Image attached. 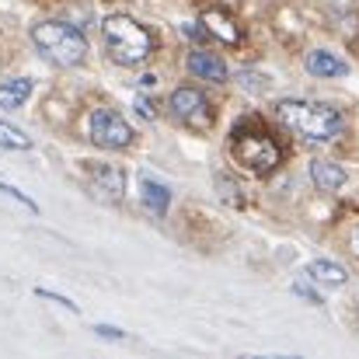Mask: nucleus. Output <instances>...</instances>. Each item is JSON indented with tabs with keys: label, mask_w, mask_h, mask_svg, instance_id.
<instances>
[{
	"label": "nucleus",
	"mask_w": 359,
	"mask_h": 359,
	"mask_svg": "<svg viewBox=\"0 0 359 359\" xmlns=\"http://www.w3.org/2000/svg\"><path fill=\"white\" fill-rule=\"evenodd\" d=\"M102 39H105L109 56L119 67H140L154 53V35L126 14H112V18L102 21Z\"/></svg>",
	"instance_id": "nucleus-2"
},
{
	"label": "nucleus",
	"mask_w": 359,
	"mask_h": 359,
	"mask_svg": "<svg viewBox=\"0 0 359 359\" xmlns=\"http://www.w3.org/2000/svg\"><path fill=\"white\" fill-rule=\"evenodd\" d=\"M231 150H234V161L244 164L248 171H255V175H269L279 164V147L265 133H244V129H238Z\"/></svg>",
	"instance_id": "nucleus-4"
},
{
	"label": "nucleus",
	"mask_w": 359,
	"mask_h": 359,
	"mask_svg": "<svg viewBox=\"0 0 359 359\" xmlns=\"http://www.w3.org/2000/svg\"><path fill=\"white\" fill-rule=\"evenodd\" d=\"M276 119L283 122L290 133L304 136V140H314V143H332L342 136L346 119L335 105H325V102H300V98H286L276 105Z\"/></svg>",
	"instance_id": "nucleus-1"
},
{
	"label": "nucleus",
	"mask_w": 359,
	"mask_h": 359,
	"mask_svg": "<svg viewBox=\"0 0 359 359\" xmlns=\"http://www.w3.org/2000/svg\"><path fill=\"white\" fill-rule=\"evenodd\" d=\"M182 32H185L189 39H196V42H203V39H206V28H199V25H182Z\"/></svg>",
	"instance_id": "nucleus-20"
},
{
	"label": "nucleus",
	"mask_w": 359,
	"mask_h": 359,
	"mask_svg": "<svg viewBox=\"0 0 359 359\" xmlns=\"http://www.w3.org/2000/svg\"><path fill=\"white\" fill-rule=\"evenodd\" d=\"M136 112H140L143 119H154V105H150L147 98H140V102H136Z\"/></svg>",
	"instance_id": "nucleus-21"
},
{
	"label": "nucleus",
	"mask_w": 359,
	"mask_h": 359,
	"mask_svg": "<svg viewBox=\"0 0 359 359\" xmlns=\"http://www.w3.org/2000/svg\"><path fill=\"white\" fill-rule=\"evenodd\" d=\"M307 279L321 283V286H346L349 283V272L339 265V262H328V258H318L307 265Z\"/></svg>",
	"instance_id": "nucleus-12"
},
{
	"label": "nucleus",
	"mask_w": 359,
	"mask_h": 359,
	"mask_svg": "<svg viewBox=\"0 0 359 359\" xmlns=\"http://www.w3.org/2000/svg\"><path fill=\"white\" fill-rule=\"evenodd\" d=\"M189 74H196L199 81L224 84V81H227V63H224L217 53H203V49H196V53L189 56Z\"/></svg>",
	"instance_id": "nucleus-8"
},
{
	"label": "nucleus",
	"mask_w": 359,
	"mask_h": 359,
	"mask_svg": "<svg viewBox=\"0 0 359 359\" xmlns=\"http://www.w3.org/2000/svg\"><path fill=\"white\" fill-rule=\"evenodd\" d=\"M203 25H206L210 35H217V39H224V42H231V46L241 39L238 25H234L224 11H206V14H203Z\"/></svg>",
	"instance_id": "nucleus-14"
},
{
	"label": "nucleus",
	"mask_w": 359,
	"mask_h": 359,
	"mask_svg": "<svg viewBox=\"0 0 359 359\" xmlns=\"http://www.w3.org/2000/svg\"><path fill=\"white\" fill-rule=\"evenodd\" d=\"M307 74L314 77H346L349 74V63L328 49H311L307 53Z\"/></svg>",
	"instance_id": "nucleus-9"
},
{
	"label": "nucleus",
	"mask_w": 359,
	"mask_h": 359,
	"mask_svg": "<svg viewBox=\"0 0 359 359\" xmlns=\"http://www.w3.org/2000/svg\"><path fill=\"white\" fill-rule=\"evenodd\" d=\"M35 293H39V297H46V300H56V304H63L67 311H74V314H77V304H74V300H67V297H60V293H49V290H35Z\"/></svg>",
	"instance_id": "nucleus-17"
},
{
	"label": "nucleus",
	"mask_w": 359,
	"mask_h": 359,
	"mask_svg": "<svg viewBox=\"0 0 359 359\" xmlns=\"http://www.w3.org/2000/svg\"><path fill=\"white\" fill-rule=\"evenodd\" d=\"M154 81H157V77H154V74H147V77H140V88H154Z\"/></svg>",
	"instance_id": "nucleus-22"
},
{
	"label": "nucleus",
	"mask_w": 359,
	"mask_h": 359,
	"mask_svg": "<svg viewBox=\"0 0 359 359\" xmlns=\"http://www.w3.org/2000/svg\"><path fill=\"white\" fill-rule=\"evenodd\" d=\"M0 147H11V150H28L32 147V140L18 129V126H11V122L0 119Z\"/></svg>",
	"instance_id": "nucleus-15"
},
{
	"label": "nucleus",
	"mask_w": 359,
	"mask_h": 359,
	"mask_svg": "<svg viewBox=\"0 0 359 359\" xmlns=\"http://www.w3.org/2000/svg\"><path fill=\"white\" fill-rule=\"evenodd\" d=\"M140 199H143V206H147L154 217H164L168 206H171V189L143 175V178H140Z\"/></svg>",
	"instance_id": "nucleus-11"
},
{
	"label": "nucleus",
	"mask_w": 359,
	"mask_h": 359,
	"mask_svg": "<svg viewBox=\"0 0 359 359\" xmlns=\"http://www.w3.org/2000/svg\"><path fill=\"white\" fill-rule=\"evenodd\" d=\"M32 42L35 49L56 63V67H81L88 60V39L81 28L67 25V21H42L32 28Z\"/></svg>",
	"instance_id": "nucleus-3"
},
{
	"label": "nucleus",
	"mask_w": 359,
	"mask_h": 359,
	"mask_svg": "<svg viewBox=\"0 0 359 359\" xmlns=\"http://www.w3.org/2000/svg\"><path fill=\"white\" fill-rule=\"evenodd\" d=\"M171 112H175V119H182L185 126H192V129H206L213 122L206 95L196 91V88H178L171 95Z\"/></svg>",
	"instance_id": "nucleus-6"
},
{
	"label": "nucleus",
	"mask_w": 359,
	"mask_h": 359,
	"mask_svg": "<svg viewBox=\"0 0 359 359\" xmlns=\"http://www.w3.org/2000/svg\"><path fill=\"white\" fill-rule=\"evenodd\" d=\"M88 178H91L95 192L98 196H109L112 203H119L122 192H126V175H122L116 164H95V161H88Z\"/></svg>",
	"instance_id": "nucleus-7"
},
{
	"label": "nucleus",
	"mask_w": 359,
	"mask_h": 359,
	"mask_svg": "<svg viewBox=\"0 0 359 359\" xmlns=\"http://www.w3.org/2000/svg\"><path fill=\"white\" fill-rule=\"evenodd\" d=\"M95 332H98L102 339H126V332H119V328H112V325H98Z\"/></svg>",
	"instance_id": "nucleus-19"
},
{
	"label": "nucleus",
	"mask_w": 359,
	"mask_h": 359,
	"mask_svg": "<svg viewBox=\"0 0 359 359\" xmlns=\"http://www.w3.org/2000/svg\"><path fill=\"white\" fill-rule=\"evenodd\" d=\"M311 178H314V185H318L321 192H339V189L346 185V171H342V164L325 161V157L311 161Z\"/></svg>",
	"instance_id": "nucleus-10"
},
{
	"label": "nucleus",
	"mask_w": 359,
	"mask_h": 359,
	"mask_svg": "<svg viewBox=\"0 0 359 359\" xmlns=\"http://www.w3.org/2000/svg\"><path fill=\"white\" fill-rule=\"evenodd\" d=\"M32 81L28 77H11V81H0V109H18L32 98Z\"/></svg>",
	"instance_id": "nucleus-13"
},
{
	"label": "nucleus",
	"mask_w": 359,
	"mask_h": 359,
	"mask_svg": "<svg viewBox=\"0 0 359 359\" xmlns=\"http://www.w3.org/2000/svg\"><path fill=\"white\" fill-rule=\"evenodd\" d=\"M293 293H297V297H304V300H311V304H321V297H318L314 290H307L304 283H297V286H293Z\"/></svg>",
	"instance_id": "nucleus-18"
},
{
	"label": "nucleus",
	"mask_w": 359,
	"mask_h": 359,
	"mask_svg": "<svg viewBox=\"0 0 359 359\" xmlns=\"http://www.w3.org/2000/svg\"><path fill=\"white\" fill-rule=\"evenodd\" d=\"M0 192H4V196H11V199H18L21 206H28L32 213H39V203H35V199H28V196H25L21 189H14V185H7V182H0Z\"/></svg>",
	"instance_id": "nucleus-16"
},
{
	"label": "nucleus",
	"mask_w": 359,
	"mask_h": 359,
	"mask_svg": "<svg viewBox=\"0 0 359 359\" xmlns=\"http://www.w3.org/2000/svg\"><path fill=\"white\" fill-rule=\"evenodd\" d=\"M88 133H91V143L105 150H126L133 143V126L116 109H95L88 119Z\"/></svg>",
	"instance_id": "nucleus-5"
}]
</instances>
